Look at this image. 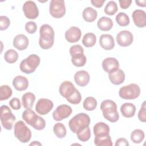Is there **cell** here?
<instances>
[{"mask_svg": "<svg viewBox=\"0 0 146 146\" xmlns=\"http://www.w3.org/2000/svg\"><path fill=\"white\" fill-rule=\"evenodd\" d=\"M64 1L63 0H52L49 5L50 15L55 18H60L66 14Z\"/></svg>", "mask_w": 146, "mask_h": 146, "instance_id": "obj_8", "label": "cell"}, {"mask_svg": "<svg viewBox=\"0 0 146 146\" xmlns=\"http://www.w3.org/2000/svg\"><path fill=\"white\" fill-rule=\"evenodd\" d=\"M138 119L141 122L145 123L146 121V107L145 102H144L141 105L140 110L138 113Z\"/></svg>", "mask_w": 146, "mask_h": 146, "instance_id": "obj_43", "label": "cell"}, {"mask_svg": "<svg viewBox=\"0 0 146 146\" xmlns=\"http://www.w3.org/2000/svg\"><path fill=\"white\" fill-rule=\"evenodd\" d=\"M100 110L103 117L111 123L116 122L119 119V115L117 111V105L112 100H104L100 104Z\"/></svg>", "mask_w": 146, "mask_h": 146, "instance_id": "obj_2", "label": "cell"}, {"mask_svg": "<svg viewBox=\"0 0 146 146\" xmlns=\"http://www.w3.org/2000/svg\"><path fill=\"white\" fill-rule=\"evenodd\" d=\"M145 137L144 132L140 129H136L133 131L131 134V140L135 144H139L141 143Z\"/></svg>", "mask_w": 146, "mask_h": 146, "instance_id": "obj_31", "label": "cell"}, {"mask_svg": "<svg viewBox=\"0 0 146 146\" xmlns=\"http://www.w3.org/2000/svg\"><path fill=\"white\" fill-rule=\"evenodd\" d=\"M99 44L105 50H111L115 47V40L110 34H102L99 38Z\"/></svg>", "mask_w": 146, "mask_h": 146, "instance_id": "obj_20", "label": "cell"}, {"mask_svg": "<svg viewBox=\"0 0 146 146\" xmlns=\"http://www.w3.org/2000/svg\"><path fill=\"white\" fill-rule=\"evenodd\" d=\"M53 131L54 134L58 138H64L66 134L67 131L65 125L62 123H56L53 127Z\"/></svg>", "mask_w": 146, "mask_h": 146, "instance_id": "obj_30", "label": "cell"}, {"mask_svg": "<svg viewBox=\"0 0 146 146\" xmlns=\"http://www.w3.org/2000/svg\"><path fill=\"white\" fill-rule=\"evenodd\" d=\"M12 90L7 85H2L0 87V100H5L12 95Z\"/></svg>", "mask_w": 146, "mask_h": 146, "instance_id": "obj_36", "label": "cell"}, {"mask_svg": "<svg viewBox=\"0 0 146 146\" xmlns=\"http://www.w3.org/2000/svg\"><path fill=\"white\" fill-rule=\"evenodd\" d=\"M90 75L85 70L78 71L74 75V80L76 84L80 87L87 86L90 82Z\"/></svg>", "mask_w": 146, "mask_h": 146, "instance_id": "obj_17", "label": "cell"}, {"mask_svg": "<svg viewBox=\"0 0 146 146\" xmlns=\"http://www.w3.org/2000/svg\"><path fill=\"white\" fill-rule=\"evenodd\" d=\"M87 62L86 56L84 53L75 54L71 56V62L74 66L76 67L84 66Z\"/></svg>", "mask_w": 146, "mask_h": 146, "instance_id": "obj_28", "label": "cell"}, {"mask_svg": "<svg viewBox=\"0 0 146 146\" xmlns=\"http://www.w3.org/2000/svg\"><path fill=\"white\" fill-rule=\"evenodd\" d=\"M136 4L140 6V7H145L146 6V1L143 0V1H135Z\"/></svg>", "mask_w": 146, "mask_h": 146, "instance_id": "obj_49", "label": "cell"}, {"mask_svg": "<svg viewBox=\"0 0 146 146\" xmlns=\"http://www.w3.org/2000/svg\"><path fill=\"white\" fill-rule=\"evenodd\" d=\"M76 88L72 82L70 81H64L62 82L59 87L60 94L66 99L70 97L75 92Z\"/></svg>", "mask_w": 146, "mask_h": 146, "instance_id": "obj_16", "label": "cell"}, {"mask_svg": "<svg viewBox=\"0 0 146 146\" xmlns=\"http://www.w3.org/2000/svg\"><path fill=\"white\" fill-rule=\"evenodd\" d=\"M140 88L137 84L131 83L121 87L119 91V96L125 100H133L140 94Z\"/></svg>", "mask_w": 146, "mask_h": 146, "instance_id": "obj_6", "label": "cell"}, {"mask_svg": "<svg viewBox=\"0 0 146 146\" xmlns=\"http://www.w3.org/2000/svg\"><path fill=\"white\" fill-rule=\"evenodd\" d=\"M83 18L87 22H92L95 21L98 17V13L96 10L91 7H86L83 11Z\"/></svg>", "mask_w": 146, "mask_h": 146, "instance_id": "obj_26", "label": "cell"}, {"mask_svg": "<svg viewBox=\"0 0 146 146\" xmlns=\"http://www.w3.org/2000/svg\"><path fill=\"white\" fill-rule=\"evenodd\" d=\"M116 42L121 47H128L130 46L133 40L132 34L128 30H122L116 35Z\"/></svg>", "mask_w": 146, "mask_h": 146, "instance_id": "obj_12", "label": "cell"}, {"mask_svg": "<svg viewBox=\"0 0 146 146\" xmlns=\"http://www.w3.org/2000/svg\"><path fill=\"white\" fill-rule=\"evenodd\" d=\"M9 105L14 110H18L21 107L20 100L17 98H12L9 102Z\"/></svg>", "mask_w": 146, "mask_h": 146, "instance_id": "obj_45", "label": "cell"}, {"mask_svg": "<svg viewBox=\"0 0 146 146\" xmlns=\"http://www.w3.org/2000/svg\"><path fill=\"white\" fill-rule=\"evenodd\" d=\"M95 137H103L110 135V127L104 122L96 123L93 129Z\"/></svg>", "mask_w": 146, "mask_h": 146, "instance_id": "obj_19", "label": "cell"}, {"mask_svg": "<svg viewBox=\"0 0 146 146\" xmlns=\"http://www.w3.org/2000/svg\"><path fill=\"white\" fill-rule=\"evenodd\" d=\"M29 39L24 34L17 35L13 40V46L17 50L22 51L26 49L29 46Z\"/></svg>", "mask_w": 146, "mask_h": 146, "instance_id": "obj_18", "label": "cell"}, {"mask_svg": "<svg viewBox=\"0 0 146 146\" xmlns=\"http://www.w3.org/2000/svg\"><path fill=\"white\" fill-rule=\"evenodd\" d=\"M25 30L29 34H34L37 30V25L34 22H27L25 25Z\"/></svg>", "mask_w": 146, "mask_h": 146, "instance_id": "obj_42", "label": "cell"}, {"mask_svg": "<svg viewBox=\"0 0 146 146\" xmlns=\"http://www.w3.org/2000/svg\"><path fill=\"white\" fill-rule=\"evenodd\" d=\"M90 124V117L86 113H79L70 119L68 123L71 131L76 133L82 130Z\"/></svg>", "mask_w": 146, "mask_h": 146, "instance_id": "obj_3", "label": "cell"}, {"mask_svg": "<svg viewBox=\"0 0 146 146\" xmlns=\"http://www.w3.org/2000/svg\"><path fill=\"white\" fill-rule=\"evenodd\" d=\"M18 56V54L15 50L10 49L5 53L4 59L9 63H14L17 61Z\"/></svg>", "mask_w": 146, "mask_h": 146, "instance_id": "obj_34", "label": "cell"}, {"mask_svg": "<svg viewBox=\"0 0 146 146\" xmlns=\"http://www.w3.org/2000/svg\"><path fill=\"white\" fill-rule=\"evenodd\" d=\"M72 112L70 106L67 104H61L57 107L52 113L53 119L57 121H61L70 116Z\"/></svg>", "mask_w": 146, "mask_h": 146, "instance_id": "obj_9", "label": "cell"}, {"mask_svg": "<svg viewBox=\"0 0 146 146\" xmlns=\"http://www.w3.org/2000/svg\"><path fill=\"white\" fill-rule=\"evenodd\" d=\"M10 25V21L6 16L2 15L0 17V30H5L8 29Z\"/></svg>", "mask_w": 146, "mask_h": 146, "instance_id": "obj_41", "label": "cell"}, {"mask_svg": "<svg viewBox=\"0 0 146 146\" xmlns=\"http://www.w3.org/2000/svg\"><path fill=\"white\" fill-rule=\"evenodd\" d=\"M132 17L134 24L138 27L143 28L146 26L145 12L143 10L137 9L133 11Z\"/></svg>", "mask_w": 146, "mask_h": 146, "instance_id": "obj_15", "label": "cell"}, {"mask_svg": "<svg viewBox=\"0 0 146 146\" xmlns=\"http://www.w3.org/2000/svg\"><path fill=\"white\" fill-rule=\"evenodd\" d=\"M35 100V96L32 92H26L22 97V105L26 110H30L33 108Z\"/></svg>", "mask_w": 146, "mask_h": 146, "instance_id": "obj_25", "label": "cell"}, {"mask_svg": "<svg viewBox=\"0 0 146 146\" xmlns=\"http://www.w3.org/2000/svg\"><path fill=\"white\" fill-rule=\"evenodd\" d=\"M102 65L103 70L107 73H110L119 68V61L115 58L112 57L104 59L102 62Z\"/></svg>", "mask_w": 146, "mask_h": 146, "instance_id": "obj_14", "label": "cell"}, {"mask_svg": "<svg viewBox=\"0 0 146 146\" xmlns=\"http://www.w3.org/2000/svg\"><path fill=\"white\" fill-rule=\"evenodd\" d=\"M96 42V35L92 33H86L83 37L82 43L86 47H93Z\"/></svg>", "mask_w": 146, "mask_h": 146, "instance_id": "obj_29", "label": "cell"}, {"mask_svg": "<svg viewBox=\"0 0 146 146\" xmlns=\"http://www.w3.org/2000/svg\"><path fill=\"white\" fill-rule=\"evenodd\" d=\"M105 1V0H91V3L94 6L100 8L103 6Z\"/></svg>", "mask_w": 146, "mask_h": 146, "instance_id": "obj_48", "label": "cell"}, {"mask_svg": "<svg viewBox=\"0 0 146 146\" xmlns=\"http://www.w3.org/2000/svg\"><path fill=\"white\" fill-rule=\"evenodd\" d=\"M117 10L118 8L116 3L115 1H111L107 3L104 9V11L107 15H113L117 11Z\"/></svg>", "mask_w": 146, "mask_h": 146, "instance_id": "obj_38", "label": "cell"}, {"mask_svg": "<svg viewBox=\"0 0 146 146\" xmlns=\"http://www.w3.org/2000/svg\"><path fill=\"white\" fill-rule=\"evenodd\" d=\"M116 21L117 23L123 27L127 26L130 22V19L128 15L124 13L120 12L116 16Z\"/></svg>", "mask_w": 146, "mask_h": 146, "instance_id": "obj_35", "label": "cell"}, {"mask_svg": "<svg viewBox=\"0 0 146 146\" xmlns=\"http://www.w3.org/2000/svg\"><path fill=\"white\" fill-rule=\"evenodd\" d=\"M115 146H120V145H125V146H128L129 143L127 141V140L125 138H119L116 141V143L115 144Z\"/></svg>", "mask_w": 146, "mask_h": 146, "instance_id": "obj_46", "label": "cell"}, {"mask_svg": "<svg viewBox=\"0 0 146 146\" xmlns=\"http://www.w3.org/2000/svg\"><path fill=\"white\" fill-rule=\"evenodd\" d=\"M22 9L25 17L28 19H35L39 15L38 8L34 1H26L23 5Z\"/></svg>", "mask_w": 146, "mask_h": 146, "instance_id": "obj_10", "label": "cell"}, {"mask_svg": "<svg viewBox=\"0 0 146 146\" xmlns=\"http://www.w3.org/2000/svg\"><path fill=\"white\" fill-rule=\"evenodd\" d=\"M0 117L3 128L7 130H11L15 121L16 117L7 106L3 105L1 107Z\"/></svg>", "mask_w": 146, "mask_h": 146, "instance_id": "obj_7", "label": "cell"}, {"mask_svg": "<svg viewBox=\"0 0 146 146\" xmlns=\"http://www.w3.org/2000/svg\"><path fill=\"white\" fill-rule=\"evenodd\" d=\"M14 133L15 137L23 143L29 142L31 137L30 129L22 120L17 121L15 124Z\"/></svg>", "mask_w": 146, "mask_h": 146, "instance_id": "obj_5", "label": "cell"}, {"mask_svg": "<svg viewBox=\"0 0 146 146\" xmlns=\"http://www.w3.org/2000/svg\"><path fill=\"white\" fill-rule=\"evenodd\" d=\"M76 136L78 139L81 141L85 142L88 141L91 137V131L90 128L88 127H86L82 130L79 131L76 133Z\"/></svg>", "mask_w": 146, "mask_h": 146, "instance_id": "obj_37", "label": "cell"}, {"mask_svg": "<svg viewBox=\"0 0 146 146\" xmlns=\"http://www.w3.org/2000/svg\"><path fill=\"white\" fill-rule=\"evenodd\" d=\"M66 100L71 104H78L80 103L82 100V96L80 92L76 88L74 94Z\"/></svg>", "mask_w": 146, "mask_h": 146, "instance_id": "obj_39", "label": "cell"}, {"mask_svg": "<svg viewBox=\"0 0 146 146\" xmlns=\"http://www.w3.org/2000/svg\"><path fill=\"white\" fill-rule=\"evenodd\" d=\"M132 1L131 0H127V1H119L120 6L123 9H128L130 5H131Z\"/></svg>", "mask_w": 146, "mask_h": 146, "instance_id": "obj_47", "label": "cell"}, {"mask_svg": "<svg viewBox=\"0 0 146 146\" xmlns=\"http://www.w3.org/2000/svg\"><path fill=\"white\" fill-rule=\"evenodd\" d=\"M94 144L97 146H112L113 145L110 135L103 137H95Z\"/></svg>", "mask_w": 146, "mask_h": 146, "instance_id": "obj_33", "label": "cell"}, {"mask_svg": "<svg viewBox=\"0 0 146 146\" xmlns=\"http://www.w3.org/2000/svg\"><path fill=\"white\" fill-rule=\"evenodd\" d=\"M54 104L51 100L41 98L38 100L35 105V111L39 115H45L50 112Z\"/></svg>", "mask_w": 146, "mask_h": 146, "instance_id": "obj_11", "label": "cell"}, {"mask_svg": "<svg viewBox=\"0 0 146 146\" xmlns=\"http://www.w3.org/2000/svg\"><path fill=\"white\" fill-rule=\"evenodd\" d=\"M69 52L71 56H72L77 54L84 53V49L80 44H75L70 47Z\"/></svg>", "mask_w": 146, "mask_h": 146, "instance_id": "obj_44", "label": "cell"}, {"mask_svg": "<svg viewBox=\"0 0 146 146\" xmlns=\"http://www.w3.org/2000/svg\"><path fill=\"white\" fill-rule=\"evenodd\" d=\"M82 35V32L79 28L76 26H72L66 30L65 38L70 43H75L79 40Z\"/></svg>", "mask_w": 146, "mask_h": 146, "instance_id": "obj_13", "label": "cell"}, {"mask_svg": "<svg viewBox=\"0 0 146 146\" xmlns=\"http://www.w3.org/2000/svg\"><path fill=\"white\" fill-rule=\"evenodd\" d=\"M40 59L36 54H31L21 61L19 68L23 73L30 74L34 72L40 64Z\"/></svg>", "mask_w": 146, "mask_h": 146, "instance_id": "obj_4", "label": "cell"}, {"mask_svg": "<svg viewBox=\"0 0 146 146\" xmlns=\"http://www.w3.org/2000/svg\"><path fill=\"white\" fill-rule=\"evenodd\" d=\"M45 126H46V121L44 119L43 117L39 116H38V117L36 121L31 127H33L35 129L40 131V130L43 129L45 128Z\"/></svg>", "mask_w": 146, "mask_h": 146, "instance_id": "obj_40", "label": "cell"}, {"mask_svg": "<svg viewBox=\"0 0 146 146\" xmlns=\"http://www.w3.org/2000/svg\"><path fill=\"white\" fill-rule=\"evenodd\" d=\"M120 112L122 115L125 117H132L135 114L136 107L131 103H125L121 105Z\"/></svg>", "mask_w": 146, "mask_h": 146, "instance_id": "obj_23", "label": "cell"}, {"mask_svg": "<svg viewBox=\"0 0 146 146\" xmlns=\"http://www.w3.org/2000/svg\"><path fill=\"white\" fill-rule=\"evenodd\" d=\"M39 35L40 47L44 50L51 48L54 43V31L52 27L47 24L42 25L39 29Z\"/></svg>", "mask_w": 146, "mask_h": 146, "instance_id": "obj_1", "label": "cell"}, {"mask_svg": "<svg viewBox=\"0 0 146 146\" xmlns=\"http://www.w3.org/2000/svg\"><path fill=\"white\" fill-rule=\"evenodd\" d=\"M38 115H37L35 112L31 109L25 110L22 115L23 120H24L26 123L31 126L34 124L38 117Z\"/></svg>", "mask_w": 146, "mask_h": 146, "instance_id": "obj_27", "label": "cell"}, {"mask_svg": "<svg viewBox=\"0 0 146 146\" xmlns=\"http://www.w3.org/2000/svg\"><path fill=\"white\" fill-rule=\"evenodd\" d=\"M30 145H42V144L38 141H34L30 144Z\"/></svg>", "mask_w": 146, "mask_h": 146, "instance_id": "obj_50", "label": "cell"}, {"mask_svg": "<svg viewBox=\"0 0 146 146\" xmlns=\"http://www.w3.org/2000/svg\"><path fill=\"white\" fill-rule=\"evenodd\" d=\"M83 108L87 111H94L97 107V101L94 97H87L84 99L83 103Z\"/></svg>", "mask_w": 146, "mask_h": 146, "instance_id": "obj_32", "label": "cell"}, {"mask_svg": "<svg viewBox=\"0 0 146 146\" xmlns=\"http://www.w3.org/2000/svg\"><path fill=\"white\" fill-rule=\"evenodd\" d=\"M108 78L112 84L119 85L124 82L125 74L122 70L118 68L116 71L108 73Z\"/></svg>", "mask_w": 146, "mask_h": 146, "instance_id": "obj_21", "label": "cell"}, {"mask_svg": "<svg viewBox=\"0 0 146 146\" xmlns=\"http://www.w3.org/2000/svg\"><path fill=\"white\" fill-rule=\"evenodd\" d=\"M97 26L99 29L103 31H110L113 27L112 20L107 17H101L97 22Z\"/></svg>", "mask_w": 146, "mask_h": 146, "instance_id": "obj_24", "label": "cell"}, {"mask_svg": "<svg viewBox=\"0 0 146 146\" xmlns=\"http://www.w3.org/2000/svg\"><path fill=\"white\" fill-rule=\"evenodd\" d=\"M13 86L18 91H25L29 86V80L23 76L18 75L13 80Z\"/></svg>", "mask_w": 146, "mask_h": 146, "instance_id": "obj_22", "label": "cell"}]
</instances>
